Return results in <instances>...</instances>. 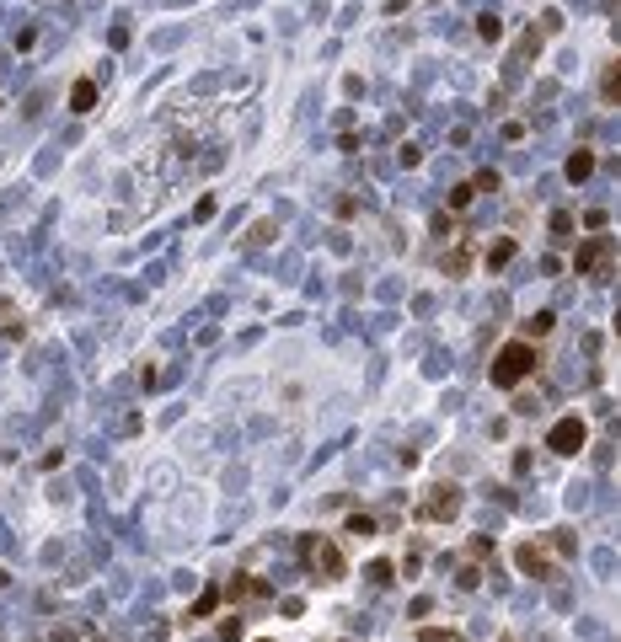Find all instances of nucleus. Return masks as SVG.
Segmentation results:
<instances>
[{"mask_svg": "<svg viewBox=\"0 0 621 642\" xmlns=\"http://www.w3.org/2000/svg\"><path fill=\"white\" fill-rule=\"evenodd\" d=\"M530 369H536V348H530L525 338H514V343H503L498 359H493V386L514 391L520 380H530Z\"/></svg>", "mask_w": 621, "mask_h": 642, "instance_id": "1", "label": "nucleus"}, {"mask_svg": "<svg viewBox=\"0 0 621 642\" xmlns=\"http://www.w3.org/2000/svg\"><path fill=\"white\" fill-rule=\"evenodd\" d=\"M300 562H305V568H317V573H321V583H338L343 573H348L343 551L327 541V535H305V541H300Z\"/></svg>", "mask_w": 621, "mask_h": 642, "instance_id": "2", "label": "nucleus"}, {"mask_svg": "<svg viewBox=\"0 0 621 642\" xmlns=\"http://www.w3.org/2000/svg\"><path fill=\"white\" fill-rule=\"evenodd\" d=\"M461 514V487L455 482H439V487H428V498L418 503V520H428V525H439V520H455Z\"/></svg>", "mask_w": 621, "mask_h": 642, "instance_id": "3", "label": "nucleus"}, {"mask_svg": "<svg viewBox=\"0 0 621 642\" xmlns=\"http://www.w3.org/2000/svg\"><path fill=\"white\" fill-rule=\"evenodd\" d=\"M584 439H589V428L579 423V418H562V423H552L547 449H557V455H579V449H584Z\"/></svg>", "mask_w": 621, "mask_h": 642, "instance_id": "4", "label": "nucleus"}, {"mask_svg": "<svg viewBox=\"0 0 621 642\" xmlns=\"http://www.w3.org/2000/svg\"><path fill=\"white\" fill-rule=\"evenodd\" d=\"M605 257H610V241H605V236H589V241L573 252V268H579V273H600Z\"/></svg>", "mask_w": 621, "mask_h": 642, "instance_id": "5", "label": "nucleus"}, {"mask_svg": "<svg viewBox=\"0 0 621 642\" xmlns=\"http://www.w3.org/2000/svg\"><path fill=\"white\" fill-rule=\"evenodd\" d=\"M514 562H520V573H530V578H552V573H557V568H552V557L541 551V546H530V541L514 551Z\"/></svg>", "mask_w": 621, "mask_h": 642, "instance_id": "6", "label": "nucleus"}, {"mask_svg": "<svg viewBox=\"0 0 621 642\" xmlns=\"http://www.w3.org/2000/svg\"><path fill=\"white\" fill-rule=\"evenodd\" d=\"M97 108V81H75L70 86V113H91Z\"/></svg>", "mask_w": 621, "mask_h": 642, "instance_id": "7", "label": "nucleus"}, {"mask_svg": "<svg viewBox=\"0 0 621 642\" xmlns=\"http://www.w3.org/2000/svg\"><path fill=\"white\" fill-rule=\"evenodd\" d=\"M589 171H595V156H589V150H573L568 156V182H584Z\"/></svg>", "mask_w": 621, "mask_h": 642, "instance_id": "8", "label": "nucleus"}, {"mask_svg": "<svg viewBox=\"0 0 621 642\" xmlns=\"http://www.w3.org/2000/svg\"><path fill=\"white\" fill-rule=\"evenodd\" d=\"M552 327H557V316H552V311H536L530 321H525V343H530V338H547Z\"/></svg>", "mask_w": 621, "mask_h": 642, "instance_id": "9", "label": "nucleus"}, {"mask_svg": "<svg viewBox=\"0 0 621 642\" xmlns=\"http://www.w3.org/2000/svg\"><path fill=\"white\" fill-rule=\"evenodd\" d=\"M477 33H482V43H498V38H503V22H498L493 11H482V16H477Z\"/></svg>", "mask_w": 621, "mask_h": 642, "instance_id": "10", "label": "nucleus"}, {"mask_svg": "<svg viewBox=\"0 0 621 642\" xmlns=\"http://www.w3.org/2000/svg\"><path fill=\"white\" fill-rule=\"evenodd\" d=\"M231 594H246V600H263V594H268V583H257L252 573H241V578L231 583Z\"/></svg>", "mask_w": 621, "mask_h": 642, "instance_id": "11", "label": "nucleus"}, {"mask_svg": "<svg viewBox=\"0 0 621 642\" xmlns=\"http://www.w3.org/2000/svg\"><path fill=\"white\" fill-rule=\"evenodd\" d=\"M509 263H514V241H498L493 252H487V268H493V273H498V268H509Z\"/></svg>", "mask_w": 621, "mask_h": 642, "instance_id": "12", "label": "nucleus"}, {"mask_svg": "<svg viewBox=\"0 0 621 642\" xmlns=\"http://www.w3.org/2000/svg\"><path fill=\"white\" fill-rule=\"evenodd\" d=\"M418 642H466L461 631H445V626H423L418 631Z\"/></svg>", "mask_w": 621, "mask_h": 642, "instance_id": "13", "label": "nucleus"}, {"mask_svg": "<svg viewBox=\"0 0 621 642\" xmlns=\"http://www.w3.org/2000/svg\"><path fill=\"white\" fill-rule=\"evenodd\" d=\"M568 231H573V214H568V209H557V214H552V236L568 241Z\"/></svg>", "mask_w": 621, "mask_h": 642, "instance_id": "14", "label": "nucleus"}, {"mask_svg": "<svg viewBox=\"0 0 621 642\" xmlns=\"http://www.w3.org/2000/svg\"><path fill=\"white\" fill-rule=\"evenodd\" d=\"M220 642H241V621H236V616L220 621Z\"/></svg>", "mask_w": 621, "mask_h": 642, "instance_id": "15", "label": "nucleus"}, {"mask_svg": "<svg viewBox=\"0 0 621 642\" xmlns=\"http://www.w3.org/2000/svg\"><path fill=\"white\" fill-rule=\"evenodd\" d=\"M215 605H220V589H204V594H198V605H193V616H209Z\"/></svg>", "mask_w": 621, "mask_h": 642, "instance_id": "16", "label": "nucleus"}, {"mask_svg": "<svg viewBox=\"0 0 621 642\" xmlns=\"http://www.w3.org/2000/svg\"><path fill=\"white\" fill-rule=\"evenodd\" d=\"M348 530H353V535H375V520H370V514H353Z\"/></svg>", "mask_w": 621, "mask_h": 642, "instance_id": "17", "label": "nucleus"}, {"mask_svg": "<svg viewBox=\"0 0 621 642\" xmlns=\"http://www.w3.org/2000/svg\"><path fill=\"white\" fill-rule=\"evenodd\" d=\"M472 193H477L472 182H461V188H455V193H450V209H466V204H472Z\"/></svg>", "mask_w": 621, "mask_h": 642, "instance_id": "18", "label": "nucleus"}, {"mask_svg": "<svg viewBox=\"0 0 621 642\" xmlns=\"http://www.w3.org/2000/svg\"><path fill=\"white\" fill-rule=\"evenodd\" d=\"M605 102H621V70L605 75Z\"/></svg>", "mask_w": 621, "mask_h": 642, "instance_id": "19", "label": "nucleus"}, {"mask_svg": "<svg viewBox=\"0 0 621 642\" xmlns=\"http://www.w3.org/2000/svg\"><path fill=\"white\" fill-rule=\"evenodd\" d=\"M466 551H472V562H477V557H487V551H493V535H477V541L466 546Z\"/></svg>", "mask_w": 621, "mask_h": 642, "instance_id": "20", "label": "nucleus"}, {"mask_svg": "<svg viewBox=\"0 0 621 642\" xmlns=\"http://www.w3.org/2000/svg\"><path fill=\"white\" fill-rule=\"evenodd\" d=\"M455 583H461V589H477V583H482V573H477L472 562H466V568H461V578H455Z\"/></svg>", "mask_w": 621, "mask_h": 642, "instance_id": "21", "label": "nucleus"}, {"mask_svg": "<svg viewBox=\"0 0 621 642\" xmlns=\"http://www.w3.org/2000/svg\"><path fill=\"white\" fill-rule=\"evenodd\" d=\"M503 642H509V637H503Z\"/></svg>", "mask_w": 621, "mask_h": 642, "instance_id": "22", "label": "nucleus"}, {"mask_svg": "<svg viewBox=\"0 0 621 642\" xmlns=\"http://www.w3.org/2000/svg\"><path fill=\"white\" fill-rule=\"evenodd\" d=\"M263 642H268V637H263Z\"/></svg>", "mask_w": 621, "mask_h": 642, "instance_id": "23", "label": "nucleus"}]
</instances>
